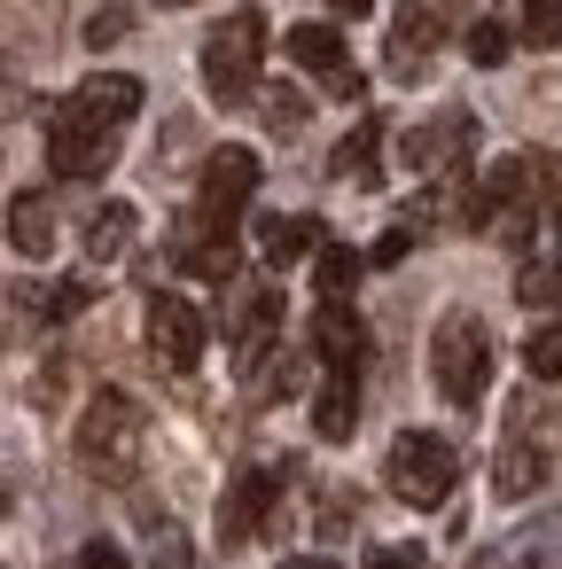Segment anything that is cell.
<instances>
[{"instance_id":"e575fe53","label":"cell","mask_w":562,"mask_h":569,"mask_svg":"<svg viewBox=\"0 0 562 569\" xmlns=\"http://www.w3.org/2000/svg\"><path fill=\"white\" fill-rule=\"evenodd\" d=\"M282 569H336V561H321V553H297V561H282Z\"/></svg>"},{"instance_id":"277c9868","label":"cell","mask_w":562,"mask_h":569,"mask_svg":"<svg viewBox=\"0 0 562 569\" xmlns=\"http://www.w3.org/2000/svg\"><path fill=\"white\" fill-rule=\"evenodd\" d=\"M430 375L453 406H476L492 390V328L476 312H445L437 336H430Z\"/></svg>"},{"instance_id":"836d02e7","label":"cell","mask_w":562,"mask_h":569,"mask_svg":"<svg viewBox=\"0 0 562 569\" xmlns=\"http://www.w3.org/2000/svg\"><path fill=\"white\" fill-rule=\"evenodd\" d=\"M328 9H336V17H367V9H375V0H328Z\"/></svg>"},{"instance_id":"1f68e13d","label":"cell","mask_w":562,"mask_h":569,"mask_svg":"<svg viewBox=\"0 0 562 569\" xmlns=\"http://www.w3.org/2000/svg\"><path fill=\"white\" fill-rule=\"evenodd\" d=\"M406 250H414V227H391V234H383V242H375V266H398V258H406Z\"/></svg>"},{"instance_id":"e0dca14e","label":"cell","mask_w":562,"mask_h":569,"mask_svg":"<svg viewBox=\"0 0 562 569\" xmlns=\"http://www.w3.org/2000/svg\"><path fill=\"white\" fill-rule=\"evenodd\" d=\"M71 102H79L87 118H102L110 133H126V126H134V110H141V79H134V71H102V79H87Z\"/></svg>"},{"instance_id":"cb8c5ba5","label":"cell","mask_w":562,"mask_h":569,"mask_svg":"<svg viewBox=\"0 0 562 569\" xmlns=\"http://www.w3.org/2000/svg\"><path fill=\"white\" fill-rule=\"evenodd\" d=\"M523 367H531L539 382H562V320H539V328L523 336Z\"/></svg>"},{"instance_id":"484cf974","label":"cell","mask_w":562,"mask_h":569,"mask_svg":"<svg viewBox=\"0 0 562 569\" xmlns=\"http://www.w3.org/2000/svg\"><path fill=\"white\" fill-rule=\"evenodd\" d=\"M515 297H523L531 312H539V305H546V312H562V258H546V266H523V273H515Z\"/></svg>"},{"instance_id":"3957f363","label":"cell","mask_w":562,"mask_h":569,"mask_svg":"<svg viewBox=\"0 0 562 569\" xmlns=\"http://www.w3.org/2000/svg\"><path fill=\"white\" fill-rule=\"evenodd\" d=\"M383 483H391V499H406V507H445L453 483H461V452H453L437 429H406V437H391V452H383Z\"/></svg>"},{"instance_id":"7c38bea8","label":"cell","mask_w":562,"mask_h":569,"mask_svg":"<svg viewBox=\"0 0 562 569\" xmlns=\"http://www.w3.org/2000/svg\"><path fill=\"white\" fill-rule=\"evenodd\" d=\"M274 336H282V297H274V289H243V297L227 305V343H235V359L258 367V359L274 351Z\"/></svg>"},{"instance_id":"d4e9b609","label":"cell","mask_w":562,"mask_h":569,"mask_svg":"<svg viewBox=\"0 0 562 569\" xmlns=\"http://www.w3.org/2000/svg\"><path fill=\"white\" fill-rule=\"evenodd\" d=\"M87 281H48V289H24V305L40 312V320H71V312H87Z\"/></svg>"},{"instance_id":"603a6c76","label":"cell","mask_w":562,"mask_h":569,"mask_svg":"<svg viewBox=\"0 0 562 569\" xmlns=\"http://www.w3.org/2000/svg\"><path fill=\"white\" fill-rule=\"evenodd\" d=\"M461 48H469V63H476V71H500V63H507V48H515V32H507L500 17H476Z\"/></svg>"},{"instance_id":"7402d4cb","label":"cell","mask_w":562,"mask_h":569,"mask_svg":"<svg viewBox=\"0 0 562 569\" xmlns=\"http://www.w3.org/2000/svg\"><path fill=\"white\" fill-rule=\"evenodd\" d=\"M313 281H321V305H344V297L359 289V250H344V242H328V250L313 258Z\"/></svg>"},{"instance_id":"9c48e42d","label":"cell","mask_w":562,"mask_h":569,"mask_svg":"<svg viewBox=\"0 0 562 569\" xmlns=\"http://www.w3.org/2000/svg\"><path fill=\"white\" fill-rule=\"evenodd\" d=\"M289 63H305L313 79H328V94L359 102V71H352V56H344V32H336V24H297V32H289Z\"/></svg>"},{"instance_id":"ffe728a7","label":"cell","mask_w":562,"mask_h":569,"mask_svg":"<svg viewBox=\"0 0 562 569\" xmlns=\"http://www.w3.org/2000/svg\"><path fill=\"white\" fill-rule=\"evenodd\" d=\"M9 250H17V258H48V250H56V211H48V196H17V203H9Z\"/></svg>"},{"instance_id":"4316f807","label":"cell","mask_w":562,"mask_h":569,"mask_svg":"<svg viewBox=\"0 0 562 569\" xmlns=\"http://www.w3.org/2000/svg\"><path fill=\"white\" fill-rule=\"evenodd\" d=\"M523 40L531 48H562V0H523Z\"/></svg>"},{"instance_id":"f1b7e54d","label":"cell","mask_w":562,"mask_h":569,"mask_svg":"<svg viewBox=\"0 0 562 569\" xmlns=\"http://www.w3.org/2000/svg\"><path fill=\"white\" fill-rule=\"evenodd\" d=\"M266 126H274V133H297V126H305V94L266 87Z\"/></svg>"},{"instance_id":"ba28073f","label":"cell","mask_w":562,"mask_h":569,"mask_svg":"<svg viewBox=\"0 0 562 569\" xmlns=\"http://www.w3.org/2000/svg\"><path fill=\"white\" fill-rule=\"evenodd\" d=\"M204 343H211L204 312H196L188 297L157 289V297H149V351H157L172 375H196V367H204Z\"/></svg>"},{"instance_id":"30bf717a","label":"cell","mask_w":562,"mask_h":569,"mask_svg":"<svg viewBox=\"0 0 562 569\" xmlns=\"http://www.w3.org/2000/svg\"><path fill=\"white\" fill-rule=\"evenodd\" d=\"M274 468H243L235 483H227V499H219V538L227 546H250L258 530H266V515H274Z\"/></svg>"},{"instance_id":"7a4b0ae2","label":"cell","mask_w":562,"mask_h":569,"mask_svg":"<svg viewBox=\"0 0 562 569\" xmlns=\"http://www.w3.org/2000/svg\"><path fill=\"white\" fill-rule=\"evenodd\" d=\"M258 63H266V17L258 9H235L227 24H211L204 32V56H196V71H204V94L211 102H250L258 94Z\"/></svg>"},{"instance_id":"9a60e30c","label":"cell","mask_w":562,"mask_h":569,"mask_svg":"<svg viewBox=\"0 0 562 569\" xmlns=\"http://www.w3.org/2000/svg\"><path fill=\"white\" fill-rule=\"evenodd\" d=\"M539 483H546V445L515 421L507 445H500V460H492V491H500V499H531Z\"/></svg>"},{"instance_id":"ac0fdd59","label":"cell","mask_w":562,"mask_h":569,"mask_svg":"<svg viewBox=\"0 0 562 569\" xmlns=\"http://www.w3.org/2000/svg\"><path fill=\"white\" fill-rule=\"evenodd\" d=\"M375 157H383V118H359V126L336 141L328 172H336L344 188H375Z\"/></svg>"},{"instance_id":"8fae6325","label":"cell","mask_w":562,"mask_h":569,"mask_svg":"<svg viewBox=\"0 0 562 569\" xmlns=\"http://www.w3.org/2000/svg\"><path fill=\"white\" fill-rule=\"evenodd\" d=\"M469 569H562V507H554V515H539V522H523L515 538L484 546Z\"/></svg>"},{"instance_id":"6da1fadb","label":"cell","mask_w":562,"mask_h":569,"mask_svg":"<svg viewBox=\"0 0 562 569\" xmlns=\"http://www.w3.org/2000/svg\"><path fill=\"white\" fill-rule=\"evenodd\" d=\"M141 452H149V413H141L126 390H95L87 413H79V468L126 483V476L141 468Z\"/></svg>"},{"instance_id":"8992f818","label":"cell","mask_w":562,"mask_h":569,"mask_svg":"<svg viewBox=\"0 0 562 569\" xmlns=\"http://www.w3.org/2000/svg\"><path fill=\"white\" fill-rule=\"evenodd\" d=\"M110 157H118V133L63 94V110L48 118V164H56V180H102Z\"/></svg>"},{"instance_id":"d6a6232c","label":"cell","mask_w":562,"mask_h":569,"mask_svg":"<svg viewBox=\"0 0 562 569\" xmlns=\"http://www.w3.org/2000/svg\"><path fill=\"white\" fill-rule=\"evenodd\" d=\"M149 569H196V561H188V546H180V538L165 530V538H157V561H149Z\"/></svg>"},{"instance_id":"52a82bcc","label":"cell","mask_w":562,"mask_h":569,"mask_svg":"<svg viewBox=\"0 0 562 569\" xmlns=\"http://www.w3.org/2000/svg\"><path fill=\"white\" fill-rule=\"evenodd\" d=\"M469 149H476V118H469V110H437V118H422V126L398 141L406 172H422V180L461 172V164H469Z\"/></svg>"},{"instance_id":"5b68a950","label":"cell","mask_w":562,"mask_h":569,"mask_svg":"<svg viewBox=\"0 0 562 569\" xmlns=\"http://www.w3.org/2000/svg\"><path fill=\"white\" fill-rule=\"evenodd\" d=\"M250 196H258V149H211L204 157V180H196V227H211V234H235V219L250 211Z\"/></svg>"},{"instance_id":"d590c367","label":"cell","mask_w":562,"mask_h":569,"mask_svg":"<svg viewBox=\"0 0 562 569\" xmlns=\"http://www.w3.org/2000/svg\"><path fill=\"white\" fill-rule=\"evenodd\" d=\"M165 9H196V0H165Z\"/></svg>"},{"instance_id":"4fadbf2b","label":"cell","mask_w":562,"mask_h":569,"mask_svg":"<svg viewBox=\"0 0 562 569\" xmlns=\"http://www.w3.org/2000/svg\"><path fill=\"white\" fill-rule=\"evenodd\" d=\"M321 250H328V234H321L313 211H266V219H258V258H266L274 273H289L297 258H321Z\"/></svg>"},{"instance_id":"5bb4252c","label":"cell","mask_w":562,"mask_h":569,"mask_svg":"<svg viewBox=\"0 0 562 569\" xmlns=\"http://www.w3.org/2000/svg\"><path fill=\"white\" fill-rule=\"evenodd\" d=\"M313 351H321L328 375H359V359H367V320H359L352 305H321V312H313Z\"/></svg>"},{"instance_id":"83f0119b","label":"cell","mask_w":562,"mask_h":569,"mask_svg":"<svg viewBox=\"0 0 562 569\" xmlns=\"http://www.w3.org/2000/svg\"><path fill=\"white\" fill-rule=\"evenodd\" d=\"M126 24H134V9H126V0H102V9L87 17V48H110V40H126Z\"/></svg>"},{"instance_id":"44dd1931","label":"cell","mask_w":562,"mask_h":569,"mask_svg":"<svg viewBox=\"0 0 562 569\" xmlns=\"http://www.w3.org/2000/svg\"><path fill=\"white\" fill-rule=\"evenodd\" d=\"M134 227H141V219H134V203H102V211L87 219V258H95V266L126 258V250H134Z\"/></svg>"},{"instance_id":"d6986e66","label":"cell","mask_w":562,"mask_h":569,"mask_svg":"<svg viewBox=\"0 0 562 569\" xmlns=\"http://www.w3.org/2000/svg\"><path fill=\"white\" fill-rule=\"evenodd\" d=\"M313 429H321V445H344V437L359 429V375H328V382H321Z\"/></svg>"},{"instance_id":"4dcf8cb0","label":"cell","mask_w":562,"mask_h":569,"mask_svg":"<svg viewBox=\"0 0 562 569\" xmlns=\"http://www.w3.org/2000/svg\"><path fill=\"white\" fill-rule=\"evenodd\" d=\"M367 569H430V561H422L414 546H375V553H367Z\"/></svg>"},{"instance_id":"f546056e","label":"cell","mask_w":562,"mask_h":569,"mask_svg":"<svg viewBox=\"0 0 562 569\" xmlns=\"http://www.w3.org/2000/svg\"><path fill=\"white\" fill-rule=\"evenodd\" d=\"M79 569H126V546H110V538H87V546H79Z\"/></svg>"},{"instance_id":"2e32d148","label":"cell","mask_w":562,"mask_h":569,"mask_svg":"<svg viewBox=\"0 0 562 569\" xmlns=\"http://www.w3.org/2000/svg\"><path fill=\"white\" fill-rule=\"evenodd\" d=\"M445 9H453V0H406V9H398V32H391V71L398 79H414L430 63V40L445 24Z\"/></svg>"}]
</instances>
